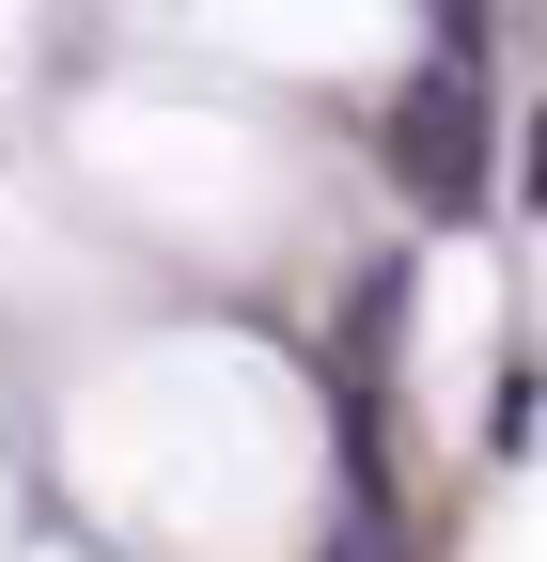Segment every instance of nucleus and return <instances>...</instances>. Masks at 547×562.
Here are the masks:
<instances>
[{"label": "nucleus", "mask_w": 547, "mask_h": 562, "mask_svg": "<svg viewBox=\"0 0 547 562\" xmlns=\"http://www.w3.org/2000/svg\"><path fill=\"white\" fill-rule=\"evenodd\" d=\"M391 157L423 172L438 203H469V79H423V94H406V125H391Z\"/></svg>", "instance_id": "nucleus-1"}]
</instances>
